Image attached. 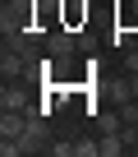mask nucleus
<instances>
[{
  "instance_id": "nucleus-7",
  "label": "nucleus",
  "mask_w": 138,
  "mask_h": 157,
  "mask_svg": "<svg viewBox=\"0 0 138 157\" xmlns=\"http://www.w3.org/2000/svg\"><path fill=\"white\" fill-rule=\"evenodd\" d=\"M101 143H74V157H97Z\"/></svg>"
},
{
  "instance_id": "nucleus-6",
  "label": "nucleus",
  "mask_w": 138,
  "mask_h": 157,
  "mask_svg": "<svg viewBox=\"0 0 138 157\" xmlns=\"http://www.w3.org/2000/svg\"><path fill=\"white\" fill-rule=\"evenodd\" d=\"M120 125H124V120H120L115 111H101V116H97V129H101V134H115Z\"/></svg>"
},
{
  "instance_id": "nucleus-9",
  "label": "nucleus",
  "mask_w": 138,
  "mask_h": 157,
  "mask_svg": "<svg viewBox=\"0 0 138 157\" xmlns=\"http://www.w3.org/2000/svg\"><path fill=\"white\" fill-rule=\"evenodd\" d=\"M124 69H129V74L138 69V51H133V46H124Z\"/></svg>"
},
{
  "instance_id": "nucleus-3",
  "label": "nucleus",
  "mask_w": 138,
  "mask_h": 157,
  "mask_svg": "<svg viewBox=\"0 0 138 157\" xmlns=\"http://www.w3.org/2000/svg\"><path fill=\"white\" fill-rule=\"evenodd\" d=\"M0 111H32V106H28L23 88H9V83H5V93H0Z\"/></svg>"
},
{
  "instance_id": "nucleus-1",
  "label": "nucleus",
  "mask_w": 138,
  "mask_h": 157,
  "mask_svg": "<svg viewBox=\"0 0 138 157\" xmlns=\"http://www.w3.org/2000/svg\"><path fill=\"white\" fill-rule=\"evenodd\" d=\"M46 148V125H42V111L32 106L28 111V129H23V152H42Z\"/></svg>"
},
{
  "instance_id": "nucleus-4",
  "label": "nucleus",
  "mask_w": 138,
  "mask_h": 157,
  "mask_svg": "<svg viewBox=\"0 0 138 157\" xmlns=\"http://www.w3.org/2000/svg\"><path fill=\"white\" fill-rule=\"evenodd\" d=\"M0 69H5V83H9V78H19V74H23V51H5Z\"/></svg>"
},
{
  "instance_id": "nucleus-2",
  "label": "nucleus",
  "mask_w": 138,
  "mask_h": 157,
  "mask_svg": "<svg viewBox=\"0 0 138 157\" xmlns=\"http://www.w3.org/2000/svg\"><path fill=\"white\" fill-rule=\"evenodd\" d=\"M74 46H78V42H74V33H69V28H60V33L46 37V56H69Z\"/></svg>"
},
{
  "instance_id": "nucleus-5",
  "label": "nucleus",
  "mask_w": 138,
  "mask_h": 157,
  "mask_svg": "<svg viewBox=\"0 0 138 157\" xmlns=\"http://www.w3.org/2000/svg\"><path fill=\"white\" fill-rule=\"evenodd\" d=\"M97 143H101V157H120V148H124V139H120V129H115V134H101Z\"/></svg>"
},
{
  "instance_id": "nucleus-10",
  "label": "nucleus",
  "mask_w": 138,
  "mask_h": 157,
  "mask_svg": "<svg viewBox=\"0 0 138 157\" xmlns=\"http://www.w3.org/2000/svg\"><path fill=\"white\" fill-rule=\"evenodd\" d=\"M129 88H133V97H138V69H133V74H129Z\"/></svg>"
},
{
  "instance_id": "nucleus-8",
  "label": "nucleus",
  "mask_w": 138,
  "mask_h": 157,
  "mask_svg": "<svg viewBox=\"0 0 138 157\" xmlns=\"http://www.w3.org/2000/svg\"><path fill=\"white\" fill-rule=\"evenodd\" d=\"M111 42H115V46H129V42H133V33H124V28H115V33H111Z\"/></svg>"
}]
</instances>
